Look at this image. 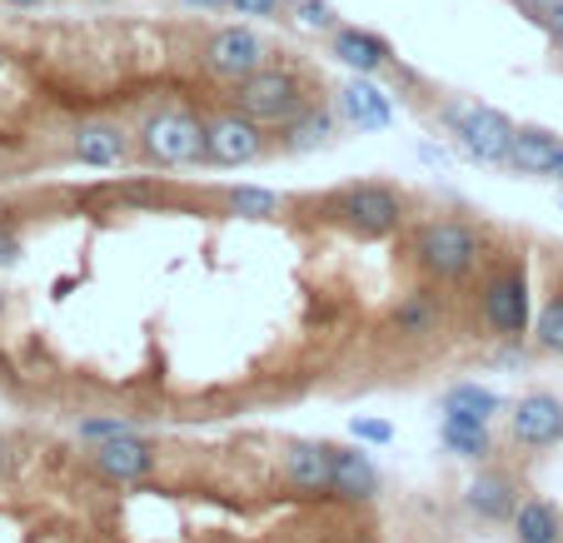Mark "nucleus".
<instances>
[{"mask_svg":"<svg viewBox=\"0 0 563 543\" xmlns=\"http://www.w3.org/2000/svg\"><path fill=\"white\" fill-rule=\"evenodd\" d=\"M224 210L240 214V220H279L285 200L275 190H265V185H230L224 190Z\"/></svg>","mask_w":563,"mask_h":543,"instance_id":"nucleus-22","label":"nucleus"},{"mask_svg":"<svg viewBox=\"0 0 563 543\" xmlns=\"http://www.w3.org/2000/svg\"><path fill=\"white\" fill-rule=\"evenodd\" d=\"M279 479L305 499H324L334 494V444L324 439H289L279 454Z\"/></svg>","mask_w":563,"mask_h":543,"instance_id":"nucleus-9","label":"nucleus"},{"mask_svg":"<svg viewBox=\"0 0 563 543\" xmlns=\"http://www.w3.org/2000/svg\"><path fill=\"white\" fill-rule=\"evenodd\" d=\"M334 110H340V120L350 130H360V135H379V130L394 125V100H389V90L374 86V75H354L350 86H340Z\"/></svg>","mask_w":563,"mask_h":543,"instance_id":"nucleus-13","label":"nucleus"},{"mask_svg":"<svg viewBox=\"0 0 563 543\" xmlns=\"http://www.w3.org/2000/svg\"><path fill=\"white\" fill-rule=\"evenodd\" d=\"M11 469V444H5V434H0V474Z\"/></svg>","mask_w":563,"mask_h":543,"instance_id":"nucleus-33","label":"nucleus"},{"mask_svg":"<svg viewBox=\"0 0 563 543\" xmlns=\"http://www.w3.org/2000/svg\"><path fill=\"white\" fill-rule=\"evenodd\" d=\"M135 149L145 165L159 170H180V165H200L205 160V120L185 106H159L140 120L135 130Z\"/></svg>","mask_w":563,"mask_h":543,"instance_id":"nucleus-3","label":"nucleus"},{"mask_svg":"<svg viewBox=\"0 0 563 543\" xmlns=\"http://www.w3.org/2000/svg\"><path fill=\"white\" fill-rule=\"evenodd\" d=\"M295 15L305 31H340V11L330 0H295Z\"/></svg>","mask_w":563,"mask_h":543,"instance_id":"nucleus-26","label":"nucleus"},{"mask_svg":"<svg viewBox=\"0 0 563 543\" xmlns=\"http://www.w3.org/2000/svg\"><path fill=\"white\" fill-rule=\"evenodd\" d=\"M379 494V469L364 448H340L334 444V499L344 503H369Z\"/></svg>","mask_w":563,"mask_h":543,"instance_id":"nucleus-20","label":"nucleus"},{"mask_svg":"<svg viewBox=\"0 0 563 543\" xmlns=\"http://www.w3.org/2000/svg\"><path fill=\"white\" fill-rule=\"evenodd\" d=\"M175 5H185V11H195V15H220V11H230V0H175Z\"/></svg>","mask_w":563,"mask_h":543,"instance_id":"nucleus-31","label":"nucleus"},{"mask_svg":"<svg viewBox=\"0 0 563 543\" xmlns=\"http://www.w3.org/2000/svg\"><path fill=\"white\" fill-rule=\"evenodd\" d=\"M0 175H5V149H0Z\"/></svg>","mask_w":563,"mask_h":543,"instance_id":"nucleus-36","label":"nucleus"},{"mask_svg":"<svg viewBox=\"0 0 563 543\" xmlns=\"http://www.w3.org/2000/svg\"><path fill=\"white\" fill-rule=\"evenodd\" d=\"M563 155V140L543 125H519L514 130V149H509V170L514 175H553Z\"/></svg>","mask_w":563,"mask_h":543,"instance_id":"nucleus-17","label":"nucleus"},{"mask_svg":"<svg viewBox=\"0 0 563 543\" xmlns=\"http://www.w3.org/2000/svg\"><path fill=\"white\" fill-rule=\"evenodd\" d=\"M330 55L354 75H379L389 70L394 45L374 31H360V25H340V31H330Z\"/></svg>","mask_w":563,"mask_h":543,"instance_id":"nucleus-16","label":"nucleus"},{"mask_svg":"<svg viewBox=\"0 0 563 543\" xmlns=\"http://www.w3.org/2000/svg\"><path fill=\"white\" fill-rule=\"evenodd\" d=\"M130 149H135V135H130L120 120H80L70 130V155L90 170H110V165H125Z\"/></svg>","mask_w":563,"mask_h":543,"instance_id":"nucleus-12","label":"nucleus"},{"mask_svg":"<svg viewBox=\"0 0 563 543\" xmlns=\"http://www.w3.org/2000/svg\"><path fill=\"white\" fill-rule=\"evenodd\" d=\"M324 214L360 240H389L394 230L405 224V195L379 180L344 185V190H334L330 200H324Z\"/></svg>","mask_w":563,"mask_h":543,"instance_id":"nucleus-4","label":"nucleus"},{"mask_svg":"<svg viewBox=\"0 0 563 543\" xmlns=\"http://www.w3.org/2000/svg\"><path fill=\"white\" fill-rule=\"evenodd\" d=\"M15 259H21V235L5 224V230H0V265H15Z\"/></svg>","mask_w":563,"mask_h":543,"instance_id":"nucleus-30","label":"nucleus"},{"mask_svg":"<svg viewBox=\"0 0 563 543\" xmlns=\"http://www.w3.org/2000/svg\"><path fill=\"white\" fill-rule=\"evenodd\" d=\"M444 115L449 135L454 145L464 149L474 165H509V149H514V120L494 106H478V100H444L439 106Z\"/></svg>","mask_w":563,"mask_h":543,"instance_id":"nucleus-5","label":"nucleus"},{"mask_svg":"<svg viewBox=\"0 0 563 543\" xmlns=\"http://www.w3.org/2000/svg\"><path fill=\"white\" fill-rule=\"evenodd\" d=\"M265 125L250 120L245 110H220V115L205 120V160L210 165H250L265 155Z\"/></svg>","mask_w":563,"mask_h":543,"instance_id":"nucleus-8","label":"nucleus"},{"mask_svg":"<svg viewBox=\"0 0 563 543\" xmlns=\"http://www.w3.org/2000/svg\"><path fill=\"white\" fill-rule=\"evenodd\" d=\"M509 529L514 543H563V513L549 499H523Z\"/></svg>","mask_w":563,"mask_h":543,"instance_id":"nucleus-21","label":"nucleus"},{"mask_svg":"<svg viewBox=\"0 0 563 543\" xmlns=\"http://www.w3.org/2000/svg\"><path fill=\"white\" fill-rule=\"evenodd\" d=\"M539 25H543V31H549V41H553V45H559V51H563V0H553L549 11L539 15Z\"/></svg>","mask_w":563,"mask_h":543,"instance_id":"nucleus-29","label":"nucleus"},{"mask_svg":"<svg viewBox=\"0 0 563 543\" xmlns=\"http://www.w3.org/2000/svg\"><path fill=\"white\" fill-rule=\"evenodd\" d=\"M5 5H15V11H35V5H45V0H5Z\"/></svg>","mask_w":563,"mask_h":543,"instance_id":"nucleus-34","label":"nucleus"},{"mask_svg":"<svg viewBox=\"0 0 563 543\" xmlns=\"http://www.w3.org/2000/svg\"><path fill=\"white\" fill-rule=\"evenodd\" d=\"M309 100H314L309 75L289 60H279V65L269 60V65H260L255 75H245V80L230 86V106L245 110V115L260 120V125H285V120H295Z\"/></svg>","mask_w":563,"mask_h":543,"instance_id":"nucleus-2","label":"nucleus"},{"mask_svg":"<svg viewBox=\"0 0 563 543\" xmlns=\"http://www.w3.org/2000/svg\"><path fill=\"white\" fill-rule=\"evenodd\" d=\"M334 125H340V110L319 106V100H309L305 110H299L295 120H285L279 125V149H289V155H305V149H319L334 140Z\"/></svg>","mask_w":563,"mask_h":543,"instance_id":"nucleus-18","label":"nucleus"},{"mask_svg":"<svg viewBox=\"0 0 563 543\" xmlns=\"http://www.w3.org/2000/svg\"><path fill=\"white\" fill-rule=\"evenodd\" d=\"M533 344L543 354H563V285H553L549 299H543L539 320H533Z\"/></svg>","mask_w":563,"mask_h":543,"instance_id":"nucleus-24","label":"nucleus"},{"mask_svg":"<svg viewBox=\"0 0 563 543\" xmlns=\"http://www.w3.org/2000/svg\"><path fill=\"white\" fill-rule=\"evenodd\" d=\"M439 439L454 458H468V464H489L494 458V434H489V419H474V414H449L439 419Z\"/></svg>","mask_w":563,"mask_h":543,"instance_id":"nucleus-19","label":"nucleus"},{"mask_svg":"<svg viewBox=\"0 0 563 543\" xmlns=\"http://www.w3.org/2000/svg\"><path fill=\"white\" fill-rule=\"evenodd\" d=\"M0 309H5V295H0Z\"/></svg>","mask_w":563,"mask_h":543,"instance_id":"nucleus-37","label":"nucleus"},{"mask_svg":"<svg viewBox=\"0 0 563 543\" xmlns=\"http://www.w3.org/2000/svg\"><path fill=\"white\" fill-rule=\"evenodd\" d=\"M234 15H250V21H265V15H279L285 11V0H230Z\"/></svg>","mask_w":563,"mask_h":543,"instance_id":"nucleus-28","label":"nucleus"},{"mask_svg":"<svg viewBox=\"0 0 563 543\" xmlns=\"http://www.w3.org/2000/svg\"><path fill=\"white\" fill-rule=\"evenodd\" d=\"M75 434L86 439V444H106V439H120V434H140L135 419H120V414H96V419H80Z\"/></svg>","mask_w":563,"mask_h":543,"instance_id":"nucleus-25","label":"nucleus"},{"mask_svg":"<svg viewBox=\"0 0 563 543\" xmlns=\"http://www.w3.org/2000/svg\"><path fill=\"white\" fill-rule=\"evenodd\" d=\"M389 330L405 334V340H434V334L444 330V295H439L434 279H424L419 289L399 295V304H394V314H389Z\"/></svg>","mask_w":563,"mask_h":543,"instance_id":"nucleus-15","label":"nucleus"},{"mask_svg":"<svg viewBox=\"0 0 563 543\" xmlns=\"http://www.w3.org/2000/svg\"><path fill=\"white\" fill-rule=\"evenodd\" d=\"M519 503H523V489H519V479H514L509 469H478L474 479H468V489H464V509L474 513V519H484V523H514V513H519Z\"/></svg>","mask_w":563,"mask_h":543,"instance_id":"nucleus-14","label":"nucleus"},{"mask_svg":"<svg viewBox=\"0 0 563 543\" xmlns=\"http://www.w3.org/2000/svg\"><path fill=\"white\" fill-rule=\"evenodd\" d=\"M350 434L360 439V444H389V439H394V424H384V419H354Z\"/></svg>","mask_w":563,"mask_h":543,"instance_id":"nucleus-27","label":"nucleus"},{"mask_svg":"<svg viewBox=\"0 0 563 543\" xmlns=\"http://www.w3.org/2000/svg\"><path fill=\"white\" fill-rule=\"evenodd\" d=\"M100 5H106V0H100Z\"/></svg>","mask_w":563,"mask_h":543,"instance_id":"nucleus-38","label":"nucleus"},{"mask_svg":"<svg viewBox=\"0 0 563 543\" xmlns=\"http://www.w3.org/2000/svg\"><path fill=\"white\" fill-rule=\"evenodd\" d=\"M514 5H519V11H529V15H533V21H539V15H543V11H549L553 0H514Z\"/></svg>","mask_w":563,"mask_h":543,"instance_id":"nucleus-32","label":"nucleus"},{"mask_svg":"<svg viewBox=\"0 0 563 543\" xmlns=\"http://www.w3.org/2000/svg\"><path fill=\"white\" fill-rule=\"evenodd\" d=\"M200 65L214 75V80H245L260 65H269V41L255 31V25H220V31L205 35L200 45Z\"/></svg>","mask_w":563,"mask_h":543,"instance_id":"nucleus-7","label":"nucleus"},{"mask_svg":"<svg viewBox=\"0 0 563 543\" xmlns=\"http://www.w3.org/2000/svg\"><path fill=\"white\" fill-rule=\"evenodd\" d=\"M155 464H159V448L140 434H120V439H106V444L90 448V469L106 484H140L155 474Z\"/></svg>","mask_w":563,"mask_h":543,"instance_id":"nucleus-10","label":"nucleus"},{"mask_svg":"<svg viewBox=\"0 0 563 543\" xmlns=\"http://www.w3.org/2000/svg\"><path fill=\"white\" fill-rule=\"evenodd\" d=\"M478 320H484V330L494 340H509V344H519L529 334V269H523V255L499 259L484 275V285H478Z\"/></svg>","mask_w":563,"mask_h":543,"instance_id":"nucleus-6","label":"nucleus"},{"mask_svg":"<svg viewBox=\"0 0 563 543\" xmlns=\"http://www.w3.org/2000/svg\"><path fill=\"white\" fill-rule=\"evenodd\" d=\"M439 409H449V414H474V419H494L504 414V399L494 395V389H484V384H454L444 399H439Z\"/></svg>","mask_w":563,"mask_h":543,"instance_id":"nucleus-23","label":"nucleus"},{"mask_svg":"<svg viewBox=\"0 0 563 543\" xmlns=\"http://www.w3.org/2000/svg\"><path fill=\"white\" fill-rule=\"evenodd\" d=\"M509 434L519 448H549L563 444V399L549 389H533L509 409Z\"/></svg>","mask_w":563,"mask_h":543,"instance_id":"nucleus-11","label":"nucleus"},{"mask_svg":"<svg viewBox=\"0 0 563 543\" xmlns=\"http://www.w3.org/2000/svg\"><path fill=\"white\" fill-rule=\"evenodd\" d=\"M553 175H559V180H563V155H559V165H553Z\"/></svg>","mask_w":563,"mask_h":543,"instance_id":"nucleus-35","label":"nucleus"},{"mask_svg":"<svg viewBox=\"0 0 563 543\" xmlns=\"http://www.w3.org/2000/svg\"><path fill=\"white\" fill-rule=\"evenodd\" d=\"M409 259L434 285H464L484 265V235L468 220H459V214H429V220L415 224Z\"/></svg>","mask_w":563,"mask_h":543,"instance_id":"nucleus-1","label":"nucleus"}]
</instances>
